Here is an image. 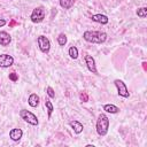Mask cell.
<instances>
[{"instance_id":"8992f818","label":"cell","mask_w":147,"mask_h":147,"mask_svg":"<svg viewBox=\"0 0 147 147\" xmlns=\"http://www.w3.org/2000/svg\"><path fill=\"white\" fill-rule=\"evenodd\" d=\"M114 84L117 87V93H118L119 96H122V98H129L130 96V92H129V90H127V87H126V85H125V83L123 80L115 79Z\"/></svg>"},{"instance_id":"4fadbf2b","label":"cell","mask_w":147,"mask_h":147,"mask_svg":"<svg viewBox=\"0 0 147 147\" xmlns=\"http://www.w3.org/2000/svg\"><path fill=\"white\" fill-rule=\"evenodd\" d=\"M39 101H40V98H39L36 93H31V94L29 95V98H28V103H29V106H31V107H33V108L39 105Z\"/></svg>"},{"instance_id":"9a60e30c","label":"cell","mask_w":147,"mask_h":147,"mask_svg":"<svg viewBox=\"0 0 147 147\" xmlns=\"http://www.w3.org/2000/svg\"><path fill=\"white\" fill-rule=\"evenodd\" d=\"M59 2H60V6L63 9H70L74 6L75 0H59Z\"/></svg>"},{"instance_id":"603a6c76","label":"cell","mask_w":147,"mask_h":147,"mask_svg":"<svg viewBox=\"0 0 147 147\" xmlns=\"http://www.w3.org/2000/svg\"><path fill=\"white\" fill-rule=\"evenodd\" d=\"M6 23H7V21H6L5 18H0V28H1V26H3Z\"/></svg>"},{"instance_id":"7c38bea8","label":"cell","mask_w":147,"mask_h":147,"mask_svg":"<svg viewBox=\"0 0 147 147\" xmlns=\"http://www.w3.org/2000/svg\"><path fill=\"white\" fill-rule=\"evenodd\" d=\"M11 41V37L6 31H0V45L1 46H8Z\"/></svg>"},{"instance_id":"8fae6325","label":"cell","mask_w":147,"mask_h":147,"mask_svg":"<svg viewBox=\"0 0 147 147\" xmlns=\"http://www.w3.org/2000/svg\"><path fill=\"white\" fill-rule=\"evenodd\" d=\"M69 125L71 126V129L74 130V132H75L76 134H79V133L83 132L84 126H83V124H82L79 121H76V119L70 121V122H69Z\"/></svg>"},{"instance_id":"cb8c5ba5","label":"cell","mask_w":147,"mask_h":147,"mask_svg":"<svg viewBox=\"0 0 147 147\" xmlns=\"http://www.w3.org/2000/svg\"><path fill=\"white\" fill-rule=\"evenodd\" d=\"M15 24H16V22H15V21H11V22H10V25H15Z\"/></svg>"},{"instance_id":"2e32d148","label":"cell","mask_w":147,"mask_h":147,"mask_svg":"<svg viewBox=\"0 0 147 147\" xmlns=\"http://www.w3.org/2000/svg\"><path fill=\"white\" fill-rule=\"evenodd\" d=\"M45 107H46V109H47L48 118H51L52 113H53V110H54V106H53V103H52V102H51L48 99H46V100H45Z\"/></svg>"},{"instance_id":"7a4b0ae2","label":"cell","mask_w":147,"mask_h":147,"mask_svg":"<svg viewBox=\"0 0 147 147\" xmlns=\"http://www.w3.org/2000/svg\"><path fill=\"white\" fill-rule=\"evenodd\" d=\"M96 133L100 136V137H105L107 133H108V129H109V118L106 114L101 113L99 116H98V119H96Z\"/></svg>"},{"instance_id":"52a82bcc","label":"cell","mask_w":147,"mask_h":147,"mask_svg":"<svg viewBox=\"0 0 147 147\" xmlns=\"http://www.w3.org/2000/svg\"><path fill=\"white\" fill-rule=\"evenodd\" d=\"M14 64V57L9 54H0V67L9 68Z\"/></svg>"},{"instance_id":"ac0fdd59","label":"cell","mask_w":147,"mask_h":147,"mask_svg":"<svg viewBox=\"0 0 147 147\" xmlns=\"http://www.w3.org/2000/svg\"><path fill=\"white\" fill-rule=\"evenodd\" d=\"M137 15L140 18H145L147 16V7H141L137 9Z\"/></svg>"},{"instance_id":"6da1fadb","label":"cell","mask_w":147,"mask_h":147,"mask_svg":"<svg viewBox=\"0 0 147 147\" xmlns=\"http://www.w3.org/2000/svg\"><path fill=\"white\" fill-rule=\"evenodd\" d=\"M107 33L103 31H85L83 33L84 40L92 44H103L107 40Z\"/></svg>"},{"instance_id":"d6986e66","label":"cell","mask_w":147,"mask_h":147,"mask_svg":"<svg viewBox=\"0 0 147 147\" xmlns=\"http://www.w3.org/2000/svg\"><path fill=\"white\" fill-rule=\"evenodd\" d=\"M57 44L60 46H64L67 44V36L64 33H60L57 37Z\"/></svg>"},{"instance_id":"3957f363","label":"cell","mask_w":147,"mask_h":147,"mask_svg":"<svg viewBox=\"0 0 147 147\" xmlns=\"http://www.w3.org/2000/svg\"><path fill=\"white\" fill-rule=\"evenodd\" d=\"M20 117H21L23 121H25L28 124H30V125L37 126V125L39 124V121H38L37 116H36L33 113H31L30 110H26V109L20 110Z\"/></svg>"},{"instance_id":"5b68a950","label":"cell","mask_w":147,"mask_h":147,"mask_svg":"<svg viewBox=\"0 0 147 147\" xmlns=\"http://www.w3.org/2000/svg\"><path fill=\"white\" fill-rule=\"evenodd\" d=\"M37 42H38V46H39V49L42 52V53H45V54H47V53H49V51H51V41H49V39L46 37V36H39L38 38H37Z\"/></svg>"},{"instance_id":"7402d4cb","label":"cell","mask_w":147,"mask_h":147,"mask_svg":"<svg viewBox=\"0 0 147 147\" xmlns=\"http://www.w3.org/2000/svg\"><path fill=\"white\" fill-rule=\"evenodd\" d=\"M8 77H9V79H10L11 82H17V80H18V76H17L16 72H10Z\"/></svg>"},{"instance_id":"9c48e42d","label":"cell","mask_w":147,"mask_h":147,"mask_svg":"<svg viewBox=\"0 0 147 147\" xmlns=\"http://www.w3.org/2000/svg\"><path fill=\"white\" fill-rule=\"evenodd\" d=\"M22 136H23V131H22L21 129L15 127V129H11V130L9 131V138H10L13 141H15V142L20 141L21 138H22Z\"/></svg>"},{"instance_id":"ba28073f","label":"cell","mask_w":147,"mask_h":147,"mask_svg":"<svg viewBox=\"0 0 147 147\" xmlns=\"http://www.w3.org/2000/svg\"><path fill=\"white\" fill-rule=\"evenodd\" d=\"M85 63H86V67L87 69L92 72V74H95V75H99L98 74V70H96V64H95V60L92 55H85Z\"/></svg>"},{"instance_id":"44dd1931","label":"cell","mask_w":147,"mask_h":147,"mask_svg":"<svg viewBox=\"0 0 147 147\" xmlns=\"http://www.w3.org/2000/svg\"><path fill=\"white\" fill-rule=\"evenodd\" d=\"M79 99H80L83 102H87V101H88V95H87V93H86V92H82V93L79 94Z\"/></svg>"},{"instance_id":"5bb4252c","label":"cell","mask_w":147,"mask_h":147,"mask_svg":"<svg viewBox=\"0 0 147 147\" xmlns=\"http://www.w3.org/2000/svg\"><path fill=\"white\" fill-rule=\"evenodd\" d=\"M103 110L106 113H110V114H117L119 113V108L115 105H111V103H107L103 106Z\"/></svg>"},{"instance_id":"30bf717a","label":"cell","mask_w":147,"mask_h":147,"mask_svg":"<svg viewBox=\"0 0 147 147\" xmlns=\"http://www.w3.org/2000/svg\"><path fill=\"white\" fill-rule=\"evenodd\" d=\"M91 20H92L93 22L100 23V24H102V25L108 24V22H109L108 16H106V15H103V14H95V15H92V16H91Z\"/></svg>"},{"instance_id":"ffe728a7","label":"cell","mask_w":147,"mask_h":147,"mask_svg":"<svg viewBox=\"0 0 147 147\" xmlns=\"http://www.w3.org/2000/svg\"><path fill=\"white\" fill-rule=\"evenodd\" d=\"M46 93H47V95H48L51 99H54V98H55V92H54L53 87L47 86V87H46Z\"/></svg>"},{"instance_id":"e0dca14e","label":"cell","mask_w":147,"mask_h":147,"mask_svg":"<svg viewBox=\"0 0 147 147\" xmlns=\"http://www.w3.org/2000/svg\"><path fill=\"white\" fill-rule=\"evenodd\" d=\"M68 54H69V56H70L71 59L76 60V59L78 57V49H77V47H76V46H71V47L69 48V51H68Z\"/></svg>"},{"instance_id":"277c9868","label":"cell","mask_w":147,"mask_h":147,"mask_svg":"<svg viewBox=\"0 0 147 147\" xmlns=\"http://www.w3.org/2000/svg\"><path fill=\"white\" fill-rule=\"evenodd\" d=\"M44 18H45V9L42 6L36 7L30 15V20L32 23H40L44 21Z\"/></svg>"}]
</instances>
